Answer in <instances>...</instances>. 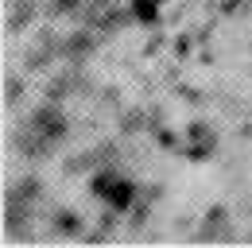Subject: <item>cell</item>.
Segmentation results:
<instances>
[{
  "instance_id": "6da1fadb",
  "label": "cell",
  "mask_w": 252,
  "mask_h": 248,
  "mask_svg": "<svg viewBox=\"0 0 252 248\" xmlns=\"http://www.w3.org/2000/svg\"><path fill=\"white\" fill-rule=\"evenodd\" d=\"M32 132H35V136H43L47 144H55V140L66 132V121L55 113V109H39V113H35V121H32Z\"/></svg>"
},
{
  "instance_id": "7a4b0ae2",
  "label": "cell",
  "mask_w": 252,
  "mask_h": 248,
  "mask_svg": "<svg viewBox=\"0 0 252 248\" xmlns=\"http://www.w3.org/2000/svg\"><path fill=\"white\" fill-rule=\"evenodd\" d=\"M74 4H78V0H55V12H70Z\"/></svg>"
}]
</instances>
